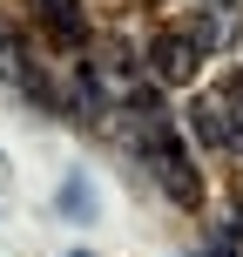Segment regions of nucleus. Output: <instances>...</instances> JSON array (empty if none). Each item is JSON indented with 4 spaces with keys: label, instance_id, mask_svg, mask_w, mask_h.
Listing matches in <instances>:
<instances>
[{
    "label": "nucleus",
    "instance_id": "obj_1",
    "mask_svg": "<svg viewBox=\"0 0 243 257\" xmlns=\"http://www.w3.org/2000/svg\"><path fill=\"white\" fill-rule=\"evenodd\" d=\"M135 156L149 163V176L162 183V196H169L176 210H203V176H196V163L182 156V136H176V122L149 128V136H135Z\"/></svg>",
    "mask_w": 243,
    "mask_h": 257
},
{
    "label": "nucleus",
    "instance_id": "obj_2",
    "mask_svg": "<svg viewBox=\"0 0 243 257\" xmlns=\"http://www.w3.org/2000/svg\"><path fill=\"white\" fill-rule=\"evenodd\" d=\"M189 128H196V142L203 149H216V156H243V102L230 88H203L189 102Z\"/></svg>",
    "mask_w": 243,
    "mask_h": 257
},
{
    "label": "nucleus",
    "instance_id": "obj_3",
    "mask_svg": "<svg viewBox=\"0 0 243 257\" xmlns=\"http://www.w3.org/2000/svg\"><path fill=\"white\" fill-rule=\"evenodd\" d=\"M142 61H149V81H155V88H189L196 68H203V48H196L182 27H162V34L142 48Z\"/></svg>",
    "mask_w": 243,
    "mask_h": 257
},
{
    "label": "nucleus",
    "instance_id": "obj_4",
    "mask_svg": "<svg viewBox=\"0 0 243 257\" xmlns=\"http://www.w3.org/2000/svg\"><path fill=\"white\" fill-rule=\"evenodd\" d=\"M88 75L102 81V88H142L149 61H142L122 34H95V41H88Z\"/></svg>",
    "mask_w": 243,
    "mask_h": 257
},
{
    "label": "nucleus",
    "instance_id": "obj_5",
    "mask_svg": "<svg viewBox=\"0 0 243 257\" xmlns=\"http://www.w3.org/2000/svg\"><path fill=\"white\" fill-rule=\"evenodd\" d=\"M21 7H27V21H34L48 41H61V48H88V41H95L81 0H21Z\"/></svg>",
    "mask_w": 243,
    "mask_h": 257
},
{
    "label": "nucleus",
    "instance_id": "obj_6",
    "mask_svg": "<svg viewBox=\"0 0 243 257\" xmlns=\"http://www.w3.org/2000/svg\"><path fill=\"white\" fill-rule=\"evenodd\" d=\"M189 41H196L203 54H209V48H236V41H243V7H230V0H209V7L196 14Z\"/></svg>",
    "mask_w": 243,
    "mask_h": 257
},
{
    "label": "nucleus",
    "instance_id": "obj_7",
    "mask_svg": "<svg viewBox=\"0 0 243 257\" xmlns=\"http://www.w3.org/2000/svg\"><path fill=\"white\" fill-rule=\"evenodd\" d=\"M54 203H61V217H75V223H95V210H102V203H95V183L81 176V169L61 183V196H54Z\"/></svg>",
    "mask_w": 243,
    "mask_h": 257
},
{
    "label": "nucleus",
    "instance_id": "obj_8",
    "mask_svg": "<svg viewBox=\"0 0 243 257\" xmlns=\"http://www.w3.org/2000/svg\"><path fill=\"white\" fill-rule=\"evenodd\" d=\"M0 217H7V156H0Z\"/></svg>",
    "mask_w": 243,
    "mask_h": 257
},
{
    "label": "nucleus",
    "instance_id": "obj_9",
    "mask_svg": "<svg viewBox=\"0 0 243 257\" xmlns=\"http://www.w3.org/2000/svg\"><path fill=\"white\" fill-rule=\"evenodd\" d=\"M230 223H236V230H243V196H236V210H230Z\"/></svg>",
    "mask_w": 243,
    "mask_h": 257
},
{
    "label": "nucleus",
    "instance_id": "obj_10",
    "mask_svg": "<svg viewBox=\"0 0 243 257\" xmlns=\"http://www.w3.org/2000/svg\"><path fill=\"white\" fill-rule=\"evenodd\" d=\"M230 95H236V102H243V75H230Z\"/></svg>",
    "mask_w": 243,
    "mask_h": 257
},
{
    "label": "nucleus",
    "instance_id": "obj_11",
    "mask_svg": "<svg viewBox=\"0 0 243 257\" xmlns=\"http://www.w3.org/2000/svg\"><path fill=\"white\" fill-rule=\"evenodd\" d=\"M68 257H95V250H68Z\"/></svg>",
    "mask_w": 243,
    "mask_h": 257
}]
</instances>
